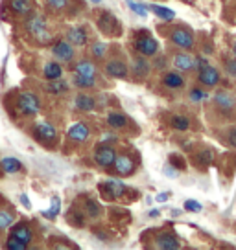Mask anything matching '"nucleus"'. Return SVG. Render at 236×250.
I'll return each instance as SVG.
<instances>
[{
    "label": "nucleus",
    "instance_id": "obj_1",
    "mask_svg": "<svg viewBox=\"0 0 236 250\" xmlns=\"http://www.w3.org/2000/svg\"><path fill=\"white\" fill-rule=\"evenodd\" d=\"M26 31L28 35H32L39 44H48L52 41V33L47 28V21L41 15H32L26 19Z\"/></svg>",
    "mask_w": 236,
    "mask_h": 250
},
{
    "label": "nucleus",
    "instance_id": "obj_2",
    "mask_svg": "<svg viewBox=\"0 0 236 250\" xmlns=\"http://www.w3.org/2000/svg\"><path fill=\"white\" fill-rule=\"evenodd\" d=\"M98 191H100V195H102L103 201H117V199L126 195L127 188L122 180L107 179V180H102V182L98 184Z\"/></svg>",
    "mask_w": 236,
    "mask_h": 250
},
{
    "label": "nucleus",
    "instance_id": "obj_3",
    "mask_svg": "<svg viewBox=\"0 0 236 250\" xmlns=\"http://www.w3.org/2000/svg\"><path fill=\"white\" fill-rule=\"evenodd\" d=\"M17 109L23 116H35L41 112V102L33 92H23L17 98Z\"/></svg>",
    "mask_w": 236,
    "mask_h": 250
},
{
    "label": "nucleus",
    "instance_id": "obj_4",
    "mask_svg": "<svg viewBox=\"0 0 236 250\" xmlns=\"http://www.w3.org/2000/svg\"><path fill=\"white\" fill-rule=\"evenodd\" d=\"M32 134L35 140L39 144H45V146H52L57 140V131L50 122H37L33 125Z\"/></svg>",
    "mask_w": 236,
    "mask_h": 250
},
{
    "label": "nucleus",
    "instance_id": "obj_5",
    "mask_svg": "<svg viewBox=\"0 0 236 250\" xmlns=\"http://www.w3.org/2000/svg\"><path fill=\"white\" fill-rule=\"evenodd\" d=\"M115 158H117V151L107 146V144H100L94 149V162L103 169H109L115 164Z\"/></svg>",
    "mask_w": 236,
    "mask_h": 250
},
{
    "label": "nucleus",
    "instance_id": "obj_6",
    "mask_svg": "<svg viewBox=\"0 0 236 250\" xmlns=\"http://www.w3.org/2000/svg\"><path fill=\"white\" fill-rule=\"evenodd\" d=\"M52 55L55 57V61L59 62H71L76 55V50H74V44H71L69 41L59 39L54 42L52 46Z\"/></svg>",
    "mask_w": 236,
    "mask_h": 250
},
{
    "label": "nucleus",
    "instance_id": "obj_7",
    "mask_svg": "<svg viewBox=\"0 0 236 250\" xmlns=\"http://www.w3.org/2000/svg\"><path fill=\"white\" fill-rule=\"evenodd\" d=\"M135 50L139 52V55L153 57L159 52V42L151 37L150 33L148 35H141V37H137V41H135Z\"/></svg>",
    "mask_w": 236,
    "mask_h": 250
},
{
    "label": "nucleus",
    "instance_id": "obj_8",
    "mask_svg": "<svg viewBox=\"0 0 236 250\" xmlns=\"http://www.w3.org/2000/svg\"><path fill=\"white\" fill-rule=\"evenodd\" d=\"M98 28L102 33L105 35H109V37H115L117 35V31L120 30V24H118V19L113 13L109 11H103L100 19H98Z\"/></svg>",
    "mask_w": 236,
    "mask_h": 250
},
{
    "label": "nucleus",
    "instance_id": "obj_9",
    "mask_svg": "<svg viewBox=\"0 0 236 250\" xmlns=\"http://www.w3.org/2000/svg\"><path fill=\"white\" fill-rule=\"evenodd\" d=\"M170 39H172V42L175 46L185 48V50H190V48L194 46V37H192V33H190L189 30H185V28H175V30H172Z\"/></svg>",
    "mask_w": 236,
    "mask_h": 250
},
{
    "label": "nucleus",
    "instance_id": "obj_10",
    "mask_svg": "<svg viewBox=\"0 0 236 250\" xmlns=\"http://www.w3.org/2000/svg\"><path fill=\"white\" fill-rule=\"evenodd\" d=\"M105 74L113 79H126L129 76V70H127V64L120 59H111V61L105 62Z\"/></svg>",
    "mask_w": 236,
    "mask_h": 250
},
{
    "label": "nucleus",
    "instance_id": "obj_11",
    "mask_svg": "<svg viewBox=\"0 0 236 250\" xmlns=\"http://www.w3.org/2000/svg\"><path fill=\"white\" fill-rule=\"evenodd\" d=\"M113 169H115L117 175H120V177H129V175L135 171V162L127 155H117L115 164H113Z\"/></svg>",
    "mask_w": 236,
    "mask_h": 250
},
{
    "label": "nucleus",
    "instance_id": "obj_12",
    "mask_svg": "<svg viewBox=\"0 0 236 250\" xmlns=\"http://www.w3.org/2000/svg\"><path fill=\"white\" fill-rule=\"evenodd\" d=\"M67 41L74 44V46H85L87 41H89V33H87L85 28H81V26H74L69 30L67 33Z\"/></svg>",
    "mask_w": 236,
    "mask_h": 250
},
{
    "label": "nucleus",
    "instance_id": "obj_13",
    "mask_svg": "<svg viewBox=\"0 0 236 250\" xmlns=\"http://www.w3.org/2000/svg\"><path fill=\"white\" fill-rule=\"evenodd\" d=\"M89 136H91V129H89L83 122H78V124H74L71 129H69V138H71L72 142L81 144V142L89 140Z\"/></svg>",
    "mask_w": 236,
    "mask_h": 250
},
{
    "label": "nucleus",
    "instance_id": "obj_14",
    "mask_svg": "<svg viewBox=\"0 0 236 250\" xmlns=\"http://www.w3.org/2000/svg\"><path fill=\"white\" fill-rule=\"evenodd\" d=\"M199 83L205 86H214L220 83V74H218V70L216 68H212V66H203L201 70H199Z\"/></svg>",
    "mask_w": 236,
    "mask_h": 250
},
{
    "label": "nucleus",
    "instance_id": "obj_15",
    "mask_svg": "<svg viewBox=\"0 0 236 250\" xmlns=\"http://www.w3.org/2000/svg\"><path fill=\"white\" fill-rule=\"evenodd\" d=\"M9 235H13V237H17V239H21V241H24L26 245H30L33 239V232L28 223H19V225H15V227H11Z\"/></svg>",
    "mask_w": 236,
    "mask_h": 250
},
{
    "label": "nucleus",
    "instance_id": "obj_16",
    "mask_svg": "<svg viewBox=\"0 0 236 250\" xmlns=\"http://www.w3.org/2000/svg\"><path fill=\"white\" fill-rule=\"evenodd\" d=\"M173 66L181 72H190L196 68V59L190 54H177L173 55Z\"/></svg>",
    "mask_w": 236,
    "mask_h": 250
},
{
    "label": "nucleus",
    "instance_id": "obj_17",
    "mask_svg": "<svg viewBox=\"0 0 236 250\" xmlns=\"http://www.w3.org/2000/svg\"><path fill=\"white\" fill-rule=\"evenodd\" d=\"M131 70H133V76L139 79H144L148 74H150L151 66L150 62H148V57H144V55H141V57H135L133 59V64H131Z\"/></svg>",
    "mask_w": 236,
    "mask_h": 250
},
{
    "label": "nucleus",
    "instance_id": "obj_18",
    "mask_svg": "<svg viewBox=\"0 0 236 250\" xmlns=\"http://www.w3.org/2000/svg\"><path fill=\"white\" fill-rule=\"evenodd\" d=\"M0 167H2V171L8 173V175H15V173H21L24 169L23 162L15 158V156H6V158H2L0 160Z\"/></svg>",
    "mask_w": 236,
    "mask_h": 250
},
{
    "label": "nucleus",
    "instance_id": "obj_19",
    "mask_svg": "<svg viewBox=\"0 0 236 250\" xmlns=\"http://www.w3.org/2000/svg\"><path fill=\"white\" fill-rule=\"evenodd\" d=\"M72 72L79 74V76H87V78H96V64L93 61L81 59L72 66Z\"/></svg>",
    "mask_w": 236,
    "mask_h": 250
},
{
    "label": "nucleus",
    "instance_id": "obj_20",
    "mask_svg": "<svg viewBox=\"0 0 236 250\" xmlns=\"http://www.w3.org/2000/svg\"><path fill=\"white\" fill-rule=\"evenodd\" d=\"M74 107L81 112H91L96 109V100L89 94H78L76 100H74Z\"/></svg>",
    "mask_w": 236,
    "mask_h": 250
},
{
    "label": "nucleus",
    "instance_id": "obj_21",
    "mask_svg": "<svg viewBox=\"0 0 236 250\" xmlns=\"http://www.w3.org/2000/svg\"><path fill=\"white\" fill-rule=\"evenodd\" d=\"M45 90L54 94V96H65V94H69V90H71V85L65 79L59 78V79H54V81H48Z\"/></svg>",
    "mask_w": 236,
    "mask_h": 250
},
{
    "label": "nucleus",
    "instance_id": "obj_22",
    "mask_svg": "<svg viewBox=\"0 0 236 250\" xmlns=\"http://www.w3.org/2000/svg\"><path fill=\"white\" fill-rule=\"evenodd\" d=\"M157 247L159 249H165V250H175L181 247V243H179V239H177L173 234L166 232V234L157 235Z\"/></svg>",
    "mask_w": 236,
    "mask_h": 250
},
{
    "label": "nucleus",
    "instance_id": "obj_23",
    "mask_svg": "<svg viewBox=\"0 0 236 250\" xmlns=\"http://www.w3.org/2000/svg\"><path fill=\"white\" fill-rule=\"evenodd\" d=\"M43 74H45V79H47V81H54V79H59L63 76V66L59 64V61H50L45 64Z\"/></svg>",
    "mask_w": 236,
    "mask_h": 250
},
{
    "label": "nucleus",
    "instance_id": "obj_24",
    "mask_svg": "<svg viewBox=\"0 0 236 250\" xmlns=\"http://www.w3.org/2000/svg\"><path fill=\"white\" fill-rule=\"evenodd\" d=\"M9 9L15 15H28L32 11V2L30 0H11L9 2Z\"/></svg>",
    "mask_w": 236,
    "mask_h": 250
},
{
    "label": "nucleus",
    "instance_id": "obj_25",
    "mask_svg": "<svg viewBox=\"0 0 236 250\" xmlns=\"http://www.w3.org/2000/svg\"><path fill=\"white\" fill-rule=\"evenodd\" d=\"M107 125L111 129H117V131H122L127 127V118L122 114V112H111L107 116Z\"/></svg>",
    "mask_w": 236,
    "mask_h": 250
},
{
    "label": "nucleus",
    "instance_id": "obj_26",
    "mask_svg": "<svg viewBox=\"0 0 236 250\" xmlns=\"http://www.w3.org/2000/svg\"><path fill=\"white\" fill-rule=\"evenodd\" d=\"M163 83L168 88H181L185 85V78H183L181 74H177V72H168V74H165V78H163Z\"/></svg>",
    "mask_w": 236,
    "mask_h": 250
},
{
    "label": "nucleus",
    "instance_id": "obj_27",
    "mask_svg": "<svg viewBox=\"0 0 236 250\" xmlns=\"http://www.w3.org/2000/svg\"><path fill=\"white\" fill-rule=\"evenodd\" d=\"M83 206H85V211H83V213H85L87 217L98 219L100 215H102V208H100V204L96 203V201H93V199H85Z\"/></svg>",
    "mask_w": 236,
    "mask_h": 250
},
{
    "label": "nucleus",
    "instance_id": "obj_28",
    "mask_svg": "<svg viewBox=\"0 0 236 250\" xmlns=\"http://www.w3.org/2000/svg\"><path fill=\"white\" fill-rule=\"evenodd\" d=\"M214 102H216V105L223 110H231L235 107V100H233L227 92H218L214 96Z\"/></svg>",
    "mask_w": 236,
    "mask_h": 250
},
{
    "label": "nucleus",
    "instance_id": "obj_29",
    "mask_svg": "<svg viewBox=\"0 0 236 250\" xmlns=\"http://www.w3.org/2000/svg\"><path fill=\"white\" fill-rule=\"evenodd\" d=\"M72 83H74V86H78V88H81V90H85V88H93V86L96 85V79L87 78V76H79V74H74Z\"/></svg>",
    "mask_w": 236,
    "mask_h": 250
},
{
    "label": "nucleus",
    "instance_id": "obj_30",
    "mask_svg": "<svg viewBox=\"0 0 236 250\" xmlns=\"http://www.w3.org/2000/svg\"><path fill=\"white\" fill-rule=\"evenodd\" d=\"M148 8H150V11H153L159 19H163V21H173V19H175V13H173L172 9L157 6V4H151V6H148Z\"/></svg>",
    "mask_w": 236,
    "mask_h": 250
},
{
    "label": "nucleus",
    "instance_id": "obj_31",
    "mask_svg": "<svg viewBox=\"0 0 236 250\" xmlns=\"http://www.w3.org/2000/svg\"><path fill=\"white\" fill-rule=\"evenodd\" d=\"M59 211H61V199L59 197H52V204H50V208L47 211H43V215L47 219H55L59 215Z\"/></svg>",
    "mask_w": 236,
    "mask_h": 250
},
{
    "label": "nucleus",
    "instance_id": "obj_32",
    "mask_svg": "<svg viewBox=\"0 0 236 250\" xmlns=\"http://www.w3.org/2000/svg\"><path fill=\"white\" fill-rule=\"evenodd\" d=\"M127 6H129V9H131L133 13H137V15H141V17H146L148 15V11H150V8H148L146 4L135 2V0H127Z\"/></svg>",
    "mask_w": 236,
    "mask_h": 250
},
{
    "label": "nucleus",
    "instance_id": "obj_33",
    "mask_svg": "<svg viewBox=\"0 0 236 250\" xmlns=\"http://www.w3.org/2000/svg\"><path fill=\"white\" fill-rule=\"evenodd\" d=\"M170 124H172L173 129H177V131H187L190 127V120L185 116H173L170 120Z\"/></svg>",
    "mask_w": 236,
    "mask_h": 250
},
{
    "label": "nucleus",
    "instance_id": "obj_34",
    "mask_svg": "<svg viewBox=\"0 0 236 250\" xmlns=\"http://www.w3.org/2000/svg\"><path fill=\"white\" fill-rule=\"evenodd\" d=\"M105 52H107V44L102 42V41H98V42H94V44L91 46V54H93L94 59H103Z\"/></svg>",
    "mask_w": 236,
    "mask_h": 250
},
{
    "label": "nucleus",
    "instance_id": "obj_35",
    "mask_svg": "<svg viewBox=\"0 0 236 250\" xmlns=\"http://www.w3.org/2000/svg\"><path fill=\"white\" fill-rule=\"evenodd\" d=\"M47 6L52 11H63L71 6V0H47Z\"/></svg>",
    "mask_w": 236,
    "mask_h": 250
},
{
    "label": "nucleus",
    "instance_id": "obj_36",
    "mask_svg": "<svg viewBox=\"0 0 236 250\" xmlns=\"http://www.w3.org/2000/svg\"><path fill=\"white\" fill-rule=\"evenodd\" d=\"M6 249L8 250H26L28 249V245L24 241H21V239H17V237H13V235H9V239L6 241Z\"/></svg>",
    "mask_w": 236,
    "mask_h": 250
},
{
    "label": "nucleus",
    "instance_id": "obj_37",
    "mask_svg": "<svg viewBox=\"0 0 236 250\" xmlns=\"http://www.w3.org/2000/svg\"><path fill=\"white\" fill-rule=\"evenodd\" d=\"M13 225V215L6 210H0V230H8Z\"/></svg>",
    "mask_w": 236,
    "mask_h": 250
},
{
    "label": "nucleus",
    "instance_id": "obj_38",
    "mask_svg": "<svg viewBox=\"0 0 236 250\" xmlns=\"http://www.w3.org/2000/svg\"><path fill=\"white\" fill-rule=\"evenodd\" d=\"M69 221H71V223H74V225H76V227H83V225H85V219H83V215H81V211H78V210H74V208H72L71 210V215H69Z\"/></svg>",
    "mask_w": 236,
    "mask_h": 250
},
{
    "label": "nucleus",
    "instance_id": "obj_39",
    "mask_svg": "<svg viewBox=\"0 0 236 250\" xmlns=\"http://www.w3.org/2000/svg\"><path fill=\"white\" fill-rule=\"evenodd\" d=\"M211 160H212V155H211L209 151H203V153H199V155L196 156V164L201 166V167L211 164Z\"/></svg>",
    "mask_w": 236,
    "mask_h": 250
},
{
    "label": "nucleus",
    "instance_id": "obj_40",
    "mask_svg": "<svg viewBox=\"0 0 236 250\" xmlns=\"http://www.w3.org/2000/svg\"><path fill=\"white\" fill-rule=\"evenodd\" d=\"M190 100H192V102H203V100H207V92L201 90V88H194V90L190 92Z\"/></svg>",
    "mask_w": 236,
    "mask_h": 250
},
{
    "label": "nucleus",
    "instance_id": "obj_41",
    "mask_svg": "<svg viewBox=\"0 0 236 250\" xmlns=\"http://www.w3.org/2000/svg\"><path fill=\"white\" fill-rule=\"evenodd\" d=\"M185 210L187 211H201V204L197 201H185Z\"/></svg>",
    "mask_w": 236,
    "mask_h": 250
},
{
    "label": "nucleus",
    "instance_id": "obj_42",
    "mask_svg": "<svg viewBox=\"0 0 236 250\" xmlns=\"http://www.w3.org/2000/svg\"><path fill=\"white\" fill-rule=\"evenodd\" d=\"M109 142H118L117 134H111V133L102 134V144H109Z\"/></svg>",
    "mask_w": 236,
    "mask_h": 250
},
{
    "label": "nucleus",
    "instance_id": "obj_43",
    "mask_svg": "<svg viewBox=\"0 0 236 250\" xmlns=\"http://www.w3.org/2000/svg\"><path fill=\"white\" fill-rule=\"evenodd\" d=\"M225 68H227V72L231 74V76H235L236 78V61H229Z\"/></svg>",
    "mask_w": 236,
    "mask_h": 250
},
{
    "label": "nucleus",
    "instance_id": "obj_44",
    "mask_svg": "<svg viewBox=\"0 0 236 250\" xmlns=\"http://www.w3.org/2000/svg\"><path fill=\"white\" fill-rule=\"evenodd\" d=\"M229 144H231V146H235V147H236V129H233V131L229 133Z\"/></svg>",
    "mask_w": 236,
    "mask_h": 250
},
{
    "label": "nucleus",
    "instance_id": "obj_45",
    "mask_svg": "<svg viewBox=\"0 0 236 250\" xmlns=\"http://www.w3.org/2000/svg\"><path fill=\"white\" fill-rule=\"evenodd\" d=\"M165 175H168V177H177V171H173L172 166H166V167H165Z\"/></svg>",
    "mask_w": 236,
    "mask_h": 250
},
{
    "label": "nucleus",
    "instance_id": "obj_46",
    "mask_svg": "<svg viewBox=\"0 0 236 250\" xmlns=\"http://www.w3.org/2000/svg\"><path fill=\"white\" fill-rule=\"evenodd\" d=\"M21 203H23L24 208H28V210H30V206H32V204H30V201H28V197L24 195V193L21 195Z\"/></svg>",
    "mask_w": 236,
    "mask_h": 250
},
{
    "label": "nucleus",
    "instance_id": "obj_47",
    "mask_svg": "<svg viewBox=\"0 0 236 250\" xmlns=\"http://www.w3.org/2000/svg\"><path fill=\"white\" fill-rule=\"evenodd\" d=\"M155 66H157V68H165V66H166V59H165V57H159L157 61H155Z\"/></svg>",
    "mask_w": 236,
    "mask_h": 250
},
{
    "label": "nucleus",
    "instance_id": "obj_48",
    "mask_svg": "<svg viewBox=\"0 0 236 250\" xmlns=\"http://www.w3.org/2000/svg\"><path fill=\"white\" fill-rule=\"evenodd\" d=\"M168 193H159L157 197H155V199H157V203H166V201H168Z\"/></svg>",
    "mask_w": 236,
    "mask_h": 250
},
{
    "label": "nucleus",
    "instance_id": "obj_49",
    "mask_svg": "<svg viewBox=\"0 0 236 250\" xmlns=\"http://www.w3.org/2000/svg\"><path fill=\"white\" fill-rule=\"evenodd\" d=\"M157 215H159V211H157V210H151V211H150V217H157Z\"/></svg>",
    "mask_w": 236,
    "mask_h": 250
},
{
    "label": "nucleus",
    "instance_id": "obj_50",
    "mask_svg": "<svg viewBox=\"0 0 236 250\" xmlns=\"http://www.w3.org/2000/svg\"><path fill=\"white\" fill-rule=\"evenodd\" d=\"M93 4H100V2H103V0H91Z\"/></svg>",
    "mask_w": 236,
    "mask_h": 250
},
{
    "label": "nucleus",
    "instance_id": "obj_51",
    "mask_svg": "<svg viewBox=\"0 0 236 250\" xmlns=\"http://www.w3.org/2000/svg\"><path fill=\"white\" fill-rule=\"evenodd\" d=\"M235 55H236V44H235Z\"/></svg>",
    "mask_w": 236,
    "mask_h": 250
}]
</instances>
